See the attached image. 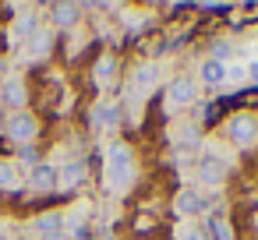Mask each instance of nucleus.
I'll list each match as a JSON object with an SVG mask.
<instances>
[{"label": "nucleus", "mask_w": 258, "mask_h": 240, "mask_svg": "<svg viewBox=\"0 0 258 240\" xmlns=\"http://www.w3.org/2000/svg\"><path fill=\"white\" fill-rule=\"evenodd\" d=\"M60 229H64V215H60V212H46V215L36 219V233H43L46 240H57Z\"/></svg>", "instance_id": "nucleus-11"}, {"label": "nucleus", "mask_w": 258, "mask_h": 240, "mask_svg": "<svg viewBox=\"0 0 258 240\" xmlns=\"http://www.w3.org/2000/svg\"><path fill=\"white\" fill-rule=\"evenodd\" d=\"M0 187H15V166L8 159H0Z\"/></svg>", "instance_id": "nucleus-21"}, {"label": "nucleus", "mask_w": 258, "mask_h": 240, "mask_svg": "<svg viewBox=\"0 0 258 240\" xmlns=\"http://www.w3.org/2000/svg\"><path fill=\"white\" fill-rule=\"evenodd\" d=\"M46 50H50V32H39V36L29 39V57H32V60H36V57H46Z\"/></svg>", "instance_id": "nucleus-18"}, {"label": "nucleus", "mask_w": 258, "mask_h": 240, "mask_svg": "<svg viewBox=\"0 0 258 240\" xmlns=\"http://www.w3.org/2000/svg\"><path fill=\"white\" fill-rule=\"evenodd\" d=\"M226 138H230L237 148H251V145L258 141V124H254V117H247V113L230 117V120H226Z\"/></svg>", "instance_id": "nucleus-2"}, {"label": "nucleus", "mask_w": 258, "mask_h": 240, "mask_svg": "<svg viewBox=\"0 0 258 240\" xmlns=\"http://www.w3.org/2000/svg\"><path fill=\"white\" fill-rule=\"evenodd\" d=\"M82 180H85V163H82V159H71L68 166H60V187H64V191L78 187Z\"/></svg>", "instance_id": "nucleus-14"}, {"label": "nucleus", "mask_w": 258, "mask_h": 240, "mask_svg": "<svg viewBox=\"0 0 258 240\" xmlns=\"http://www.w3.org/2000/svg\"><path fill=\"white\" fill-rule=\"evenodd\" d=\"M177 240H212V236H209V229H202L195 222H180L177 226Z\"/></svg>", "instance_id": "nucleus-17"}, {"label": "nucleus", "mask_w": 258, "mask_h": 240, "mask_svg": "<svg viewBox=\"0 0 258 240\" xmlns=\"http://www.w3.org/2000/svg\"><path fill=\"white\" fill-rule=\"evenodd\" d=\"M36 25H39V22H36V15H32V11H25V15L15 22V36H32V32H36Z\"/></svg>", "instance_id": "nucleus-19"}, {"label": "nucleus", "mask_w": 258, "mask_h": 240, "mask_svg": "<svg viewBox=\"0 0 258 240\" xmlns=\"http://www.w3.org/2000/svg\"><path fill=\"white\" fill-rule=\"evenodd\" d=\"M226 82L244 85V82H247V64H226Z\"/></svg>", "instance_id": "nucleus-20"}, {"label": "nucleus", "mask_w": 258, "mask_h": 240, "mask_svg": "<svg viewBox=\"0 0 258 240\" xmlns=\"http://www.w3.org/2000/svg\"><path fill=\"white\" fill-rule=\"evenodd\" d=\"M156 82H159V67L156 64H142L138 71H135V92H152L156 89Z\"/></svg>", "instance_id": "nucleus-13"}, {"label": "nucleus", "mask_w": 258, "mask_h": 240, "mask_svg": "<svg viewBox=\"0 0 258 240\" xmlns=\"http://www.w3.org/2000/svg\"><path fill=\"white\" fill-rule=\"evenodd\" d=\"M92 74H96V85H110V82H113V74H117V57H110V53H106V57H99V64H96V71H92Z\"/></svg>", "instance_id": "nucleus-15"}, {"label": "nucleus", "mask_w": 258, "mask_h": 240, "mask_svg": "<svg viewBox=\"0 0 258 240\" xmlns=\"http://www.w3.org/2000/svg\"><path fill=\"white\" fill-rule=\"evenodd\" d=\"M50 15H53V25H57V29H71V25L78 22L82 8H78V4H53Z\"/></svg>", "instance_id": "nucleus-12"}, {"label": "nucleus", "mask_w": 258, "mask_h": 240, "mask_svg": "<svg viewBox=\"0 0 258 240\" xmlns=\"http://www.w3.org/2000/svg\"><path fill=\"white\" fill-rule=\"evenodd\" d=\"M8 138L11 141H18V145H32L36 138H39V120L32 117V113H11V120H8Z\"/></svg>", "instance_id": "nucleus-3"}, {"label": "nucleus", "mask_w": 258, "mask_h": 240, "mask_svg": "<svg viewBox=\"0 0 258 240\" xmlns=\"http://www.w3.org/2000/svg\"><path fill=\"white\" fill-rule=\"evenodd\" d=\"M22 159H25L29 166H39V152H36V145H22Z\"/></svg>", "instance_id": "nucleus-23"}, {"label": "nucleus", "mask_w": 258, "mask_h": 240, "mask_svg": "<svg viewBox=\"0 0 258 240\" xmlns=\"http://www.w3.org/2000/svg\"><path fill=\"white\" fill-rule=\"evenodd\" d=\"M198 177H202L209 187L223 184V180H226V159H223V155H205V159L198 163Z\"/></svg>", "instance_id": "nucleus-8"}, {"label": "nucleus", "mask_w": 258, "mask_h": 240, "mask_svg": "<svg viewBox=\"0 0 258 240\" xmlns=\"http://www.w3.org/2000/svg\"><path fill=\"white\" fill-rule=\"evenodd\" d=\"M209 226H212V229H216V240H233V236H230V226H226V222H223V219H212V222H209Z\"/></svg>", "instance_id": "nucleus-22"}, {"label": "nucleus", "mask_w": 258, "mask_h": 240, "mask_svg": "<svg viewBox=\"0 0 258 240\" xmlns=\"http://www.w3.org/2000/svg\"><path fill=\"white\" fill-rule=\"evenodd\" d=\"M173 212H177V219H191V215H198L202 212V194L195 191V187H180L177 191V198H173Z\"/></svg>", "instance_id": "nucleus-6"}, {"label": "nucleus", "mask_w": 258, "mask_h": 240, "mask_svg": "<svg viewBox=\"0 0 258 240\" xmlns=\"http://www.w3.org/2000/svg\"><path fill=\"white\" fill-rule=\"evenodd\" d=\"M117 120H120V113H117V106H113V103H96V110H92V124H96V127L113 131V127H117Z\"/></svg>", "instance_id": "nucleus-10"}, {"label": "nucleus", "mask_w": 258, "mask_h": 240, "mask_svg": "<svg viewBox=\"0 0 258 240\" xmlns=\"http://www.w3.org/2000/svg\"><path fill=\"white\" fill-rule=\"evenodd\" d=\"M247 82H258V60L247 64Z\"/></svg>", "instance_id": "nucleus-25"}, {"label": "nucleus", "mask_w": 258, "mask_h": 240, "mask_svg": "<svg viewBox=\"0 0 258 240\" xmlns=\"http://www.w3.org/2000/svg\"><path fill=\"white\" fill-rule=\"evenodd\" d=\"M173 138H177V145H184V148L202 145V131H198V124H180V127L173 131Z\"/></svg>", "instance_id": "nucleus-16"}, {"label": "nucleus", "mask_w": 258, "mask_h": 240, "mask_svg": "<svg viewBox=\"0 0 258 240\" xmlns=\"http://www.w3.org/2000/svg\"><path fill=\"white\" fill-rule=\"evenodd\" d=\"M135 180V152L124 141H113L106 148V187L110 191H127Z\"/></svg>", "instance_id": "nucleus-1"}, {"label": "nucleus", "mask_w": 258, "mask_h": 240, "mask_svg": "<svg viewBox=\"0 0 258 240\" xmlns=\"http://www.w3.org/2000/svg\"><path fill=\"white\" fill-rule=\"evenodd\" d=\"M29 187H36V191H53V187H60V170L50 166V163L32 166V173H29Z\"/></svg>", "instance_id": "nucleus-7"}, {"label": "nucleus", "mask_w": 258, "mask_h": 240, "mask_svg": "<svg viewBox=\"0 0 258 240\" xmlns=\"http://www.w3.org/2000/svg\"><path fill=\"white\" fill-rule=\"evenodd\" d=\"M226 53H230V43H223V39H219V43H216V50H212V60H219V64H223V57H226Z\"/></svg>", "instance_id": "nucleus-24"}, {"label": "nucleus", "mask_w": 258, "mask_h": 240, "mask_svg": "<svg viewBox=\"0 0 258 240\" xmlns=\"http://www.w3.org/2000/svg\"><path fill=\"white\" fill-rule=\"evenodd\" d=\"M166 103H170V110H184V106H191V103H198V82L195 78H173L170 82V89H166Z\"/></svg>", "instance_id": "nucleus-4"}, {"label": "nucleus", "mask_w": 258, "mask_h": 240, "mask_svg": "<svg viewBox=\"0 0 258 240\" xmlns=\"http://www.w3.org/2000/svg\"><path fill=\"white\" fill-rule=\"evenodd\" d=\"M226 82V64H219V60H202V67H198V85H223Z\"/></svg>", "instance_id": "nucleus-9"}, {"label": "nucleus", "mask_w": 258, "mask_h": 240, "mask_svg": "<svg viewBox=\"0 0 258 240\" xmlns=\"http://www.w3.org/2000/svg\"><path fill=\"white\" fill-rule=\"evenodd\" d=\"M0 99H4L15 113H22V110H25V103H29L25 82H22L18 74H8V78H4V89H0Z\"/></svg>", "instance_id": "nucleus-5"}]
</instances>
